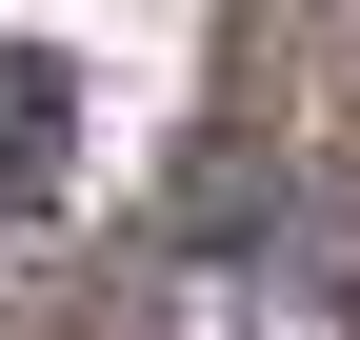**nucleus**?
Segmentation results:
<instances>
[{
    "mask_svg": "<svg viewBox=\"0 0 360 340\" xmlns=\"http://www.w3.org/2000/svg\"><path fill=\"white\" fill-rule=\"evenodd\" d=\"M60 60H20V40H0V221H40V200H60Z\"/></svg>",
    "mask_w": 360,
    "mask_h": 340,
    "instance_id": "nucleus-1",
    "label": "nucleus"
}]
</instances>
